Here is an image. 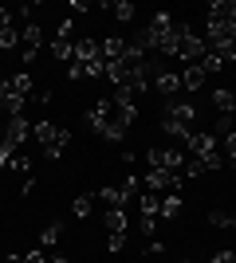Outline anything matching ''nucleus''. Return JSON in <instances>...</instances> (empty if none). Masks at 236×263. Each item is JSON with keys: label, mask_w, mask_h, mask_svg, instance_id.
I'll return each mask as SVG.
<instances>
[{"label": "nucleus", "mask_w": 236, "mask_h": 263, "mask_svg": "<svg viewBox=\"0 0 236 263\" xmlns=\"http://www.w3.org/2000/svg\"><path fill=\"white\" fill-rule=\"evenodd\" d=\"M20 44H24V63H32L35 55H40V44H44V32H40V24H24Z\"/></svg>", "instance_id": "nucleus-11"}, {"label": "nucleus", "mask_w": 236, "mask_h": 263, "mask_svg": "<svg viewBox=\"0 0 236 263\" xmlns=\"http://www.w3.org/2000/svg\"><path fill=\"white\" fill-rule=\"evenodd\" d=\"M181 173H185V177H201L205 173V161H201V157H185V165H181Z\"/></svg>", "instance_id": "nucleus-21"}, {"label": "nucleus", "mask_w": 236, "mask_h": 263, "mask_svg": "<svg viewBox=\"0 0 236 263\" xmlns=\"http://www.w3.org/2000/svg\"><path fill=\"white\" fill-rule=\"evenodd\" d=\"M209 47H236V24H209Z\"/></svg>", "instance_id": "nucleus-10"}, {"label": "nucleus", "mask_w": 236, "mask_h": 263, "mask_svg": "<svg viewBox=\"0 0 236 263\" xmlns=\"http://www.w3.org/2000/svg\"><path fill=\"white\" fill-rule=\"evenodd\" d=\"M106 228H111V236H114V232H122V236H126V212L111 209V212H106Z\"/></svg>", "instance_id": "nucleus-19"}, {"label": "nucleus", "mask_w": 236, "mask_h": 263, "mask_svg": "<svg viewBox=\"0 0 236 263\" xmlns=\"http://www.w3.org/2000/svg\"><path fill=\"white\" fill-rule=\"evenodd\" d=\"M142 185H146L150 193H177L181 173H173V169H150V173L142 177Z\"/></svg>", "instance_id": "nucleus-7"}, {"label": "nucleus", "mask_w": 236, "mask_h": 263, "mask_svg": "<svg viewBox=\"0 0 236 263\" xmlns=\"http://www.w3.org/2000/svg\"><path fill=\"white\" fill-rule=\"evenodd\" d=\"M75 216H79V220L90 216V197H79V200H75Z\"/></svg>", "instance_id": "nucleus-27"}, {"label": "nucleus", "mask_w": 236, "mask_h": 263, "mask_svg": "<svg viewBox=\"0 0 236 263\" xmlns=\"http://www.w3.org/2000/svg\"><path fill=\"white\" fill-rule=\"evenodd\" d=\"M154 87H157V95H161L166 102L181 99V75H173V71H161V75L154 79Z\"/></svg>", "instance_id": "nucleus-12"}, {"label": "nucleus", "mask_w": 236, "mask_h": 263, "mask_svg": "<svg viewBox=\"0 0 236 263\" xmlns=\"http://www.w3.org/2000/svg\"><path fill=\"white\" fill-rule=\"evenodd\" d=\"M51 263H71V259H51Z\"/></svg>", "instance_id": "nucleus-35"}, {"label": "nucleus", "mask_w": 236, "mask_h": 263, "mask_svg": "<svg viewBox=\"0 0 236 263\" xmlns=\"http://www.w3.org/2000/svg\"><path fill=\"white\" fill-rule=\"evenodd\" d=\"M146 165L150 169H173V173H181L185 157H181V149H173V145H157V149L146 154Z\"/></svg>", "instance_id": "nucleus-6"}, {"label": "nucleus", "mask_w": 236, "mask_h": 263, "mask_svg": "<svg viewBox=\"0 0 236 263\" xmlns=\"http://www.w3.org/2000/svg\"><path fill=\"white\" fill-rule=\"evenodd\" d=\"M59 232H63V228H59V224H51V228H44V236H40V248H44V252H47V248H56V243H59Z\"/></svg>", "instance_id": "nucleus-22"}, {"label": "nucleus", "mask_w": 236, "mask_h": 263, "mask_svg": "<svg viewBox=\"0 0 236 263\" xmlns=\"http://www.w3.org/2000/svg\"><path fill=\"white\" fill-rule=\"evenodd\" d=\"M213 106H216V114H236V90H216Z\"/></svg>", "instance_id": "nucleus-17"}, {"label": "nucleus", "mask_w": 236, "mask_h": 263, "mask_svg": "<svg viewBox=\"0 0 236 263\" xmlns=\"http://www.w3.org/2000/svg\"><path fill=\"white\" fill-rule=\"evenodd\" d=\"M4 263H24V255H8V259H4Z\"/></svg>", "instance_id": "nucleus-33"}, {"label": "nucleus", "mask_w": 236, "mask_h": 263, "mask_svg": "<svg viewBox=\"0 0 236 263\" xmlns=\"http://www.w3.org/2000/svg\"><path fill=\"white\" fill-rule=\"evenodd\" d=\"M16 44H20V32L12 28V12L0 8V47H4V51H12Z\"/></svg>", "instance_id": "nucleus-14"}, {"label": "nucleus", "mask_w": 236, "mask_h": 263, "mask_svg": "<svg viewBox=\"0 0 236 263\" xmlns=\"http://www.w3.org/2000/svg\"><path fill=\"white\" fill-rule=\"evenodd\" d=\"M205 51H209L205 35L185 32V40H181V47H177V55H181V59H185V63H201V59H205Z\"/></svg>", "instance_id": "nucleus-9"}, {"label": "nucleus", "mask_w": 236, "mask_h": 263, "mask_svg": "<svg viewBox=\"0 0 236 263\" xmlns=\"http://www.w3.org/2000/svg\"><path fill=\"white\" fill-rule=\"evenodd\" d=\"M225 142V154H228V161H236V134H228V138H221Z\"/></svg>", "instance_id": "nucleus-29"}, {"label": "nucleus", "mask_w": 236, "mask_h": 263, "mask_svg": "<svg viewBox=\"0 0 236 263\" xmlns=\"http://www.w3.org/2000/svg\"><path fill=\"white\" fill-rule=\"evenodd\" d=\"M185 145H189L193 157H201L205 169H221V149H216L213 134H201V130H189V138H185Z\"/></svg>", "instance_id": "nucleus-5"}, {"label": "nucleus", "mask_w": 236, "mask_h": 263, "mask_svg": "<svg viewBox=\"0 0 236 263\" xmlns=\"http://www.w3.org/2000/svg\"><path fill=\"white\" fill-rule=\"evenodd\" d=\"M228 228H236V212H232V220H228Z\"/></svg>", "instance_id": "nucleus-34"}, {"label": "nucleus", "mask_w": 236, "mask_h": 263, "mask_svg": "<svg viewBox=\"0 0 236 263\" xmlns=\"http://www.w3.org/2000/svg\"><path fill=\"white\" fill-rule=\"evenodd\" d=\"M138 118V110L134 102H122V99H99L95 106L87 110V122H90V130H99L102 138H122L130 126H134Z\"/></svg>", "instance_id": "nucleus-1"}, {"label": "nucleus", "mask_w": 236, "mask_h": 263, "mask_svg": "<svg viewBox=\"0 0 236 263\" xmlns=\"http://www.w3.org/2000/svg\"><path fill=\"white\" fill-rule=\"evenodd\" d=\"M32 134L40 138V145H44V154L51 157V161L67 149V130H63V126H56V122H35Z\"/></svg>", "instance_id": "nucleus-4"}, {"label": "nucleus", "mask_w": 236, "mask_h": 263, "mask_svg": "<svg viewBox=\"0 0 236 263\" xmlns=\"http://www.w3.org/2000/svg\"><path fill=\"white\" fill-rule=\"evenodd\" d=\"M213 263H236V252H216Z\"/></svg>", "instance_id": "nucleus-31"}, {"label": "nucleus", "mask_w": 236, "mask_h": 263, "mask_svg": "<svg viewBox=\"0 0 236 263\" xmlns=\"http://www.w3.org/2000/svg\"><path fill=\"white\" fill-rule=\"evenodd\" d=\"M209 24H236V0H213L209 4Z\"/></svg>", "instance_id": "nucleus-13"}, {"label": "nucleus", "mask_w": 236, "mask_h": 263, "mask_svg": "<svg viewBox=\"0 0 236 263\" xmlns=\"http://www.w3.org/2000/svg\"><path fill=\"white\" fill-rule=\"evenodd\" d=\"M126 51H130V40H118V35L102 40V59H106V63H118Z\"/></svg>", "instance_id": "nucleus-15"}, {"label": "nucleus", "mask_w": 236, "mask_h": 263, "mask_svg": "<svg viewBox=\"0 0 236 263\" xmlns=\"http://www.w3.org/2000/svg\"><path fill=\"white\" fill-rule=\"evenodd\" d=\"M228 220H232V212H221V209L209 212V224H213V228H228Z\"/></svg>", "instance_id": "nucleus-26"}, {"label": "nucleus", "mask_w": 236, "mask_h": 263, "mask_svg": "<svg viewBox=\"0 0 236 263\" xmlns=\"http://www.w3.org/2000/svg\"><path fill=\"white\" fill-rule=\"evenodd\" d=\"M201 87H205V71L197 63H189L181 71V90H201Z\"/></svg>", "instance_id": "nucleus-16"}, {"label": "nucleus", "mask_w": 236, "mask_h": 263, "mask_svg": "<svg viewBox=\"0 0 236 263\" xmlns=\"http://www.w3.org/2000/svg\"><path fill=\"white\" fill-rule=\"evenodd\" d=\"M142 232H146V236H150V232H157V216H142Z\"/></svg>", "instance_id": "nucleus-30"}, {"label": "nucleus", "mask_w": 236, "mask_h": 263, "mask_svg": "<svg viewBox=\"0 0 236 263\" xmlns=\"http://www.w3.org/2000/svg\"><path fill=\"white\" fill-rule=\"evenodd\" d=\"M181 263H185V259H181Z\"/></svg>", "instance_id": "nucleus-36"}, {"label": "nucleus", "mask_w": 236, "mask_h": 263, "mask_svg": "<svg viewBox=\"0 0 236 263\" xmlns=\"http://www.w3.org/2000/svg\"><path fill=\"white\" fill-rule=\"evenodd\" d=\"M106 8H111L118 20H130V16H134V4H130V0H118V4H106Z\"/></svg>", "instance_id": "nucleus-24"}, {"label": "nucleus", "mask_w": 236, "mask_h": 263, "mask_svg": "<svg viewBox=\"0 0 236 263\" xmlns=\"http://www.w3.org/2000/svg\"><path fill=\"white\" fill-rule=\"evenodd\" d=\"M99 197L106 200L111 209H122V204H126V200H122V193H118V189H111V185H106V189H99Z\"/></svg>", "instance_id": "nucleus-23"}, {"label": "nucleus", "mask_w": 236, "mask_h": 263, "mask_svg": "<svg viewBox=\"0 0 236 263\" xmlns=\"http://www.w3.org/2000/svg\"><path fill=\"white\" fill-rule=\"evenodd\" d=\"M8 165H12V169H20V173H28V169H32V161H28V154H24V149H16Z\"/></svg>", "instance_id": "nucleus-25"}, {"label": "nucleus", "mask_w": 236, "mask_h": 263, "mask_svg": "<svg viewBox=\"0 0 236 263\" xmlns=\"http://www.w3.org/2000/svg\"><path fill=\"white\" fill-rule=\"evenodd\" d=\"M32 95V75H0V106L12 114H24V99Z\"/></svg>", "instance_id": "nucleus-2"}, {"label": "nucleus", "mask_w": 236, "mask_h": 263, "mask_svg": "<svg viewBox=\"0 0 236 263\" xmlns=\"http://www.w3.org/2000/svg\"><path fill=\"white\" fill-rule=\"evenodd\" d=\"M193 122H197V110L193 106H185V102H166V110H161V130L166 134H173V138H189V130H193Z\"/></svg>", "instance_id": "nucleus-3"}, {"label": "nucleus", "mask_w": 236, "mask_h": 263, "mask_svg": "<svg viewBox=\"0 0 236 263\" xmlns=\"http://www.w3.org/2000/svg\"><path fill=\"white\" fill-rule=\"evenodd\" d=\"M181 212V197L177 193H166V197H161V220H173Z\"/></svg>", "instance_id": "nucleus-18"}, {"label": "nucleus", "mask_w": 236, "mask_h": 263, "mask_svg": "<svg viewBox=\"0 0 236 263\" xmlns=\"http://www.w3.org/2000/svg\"><path fill=\"white\" fill-rule=\"evenodd\" d=\"M106 248H111V252H122V248H126V236H122V232H114L111 240H106Z\"/></svg>", "instance_id": "nucleus-28"}, {"label": "nucleus", "mask_w": 236, "mask_h": 263, "mask_svg": "<svg viewBox=\"0 0 236 263\" xmlns=\"http://www.w3.org/2000/svg\"><path fill=\"white\" fill-rule=\"evenodd\" d=\"M228 134H236V114H221L216 118V138H228Z\"/></svg>", "instance_id": "nucleus-20"}, {"label": "nucleus", "mask_w": 236, "mask_h": 263, "mask_svg": "<svg viewBox=\"0 0 236 263\" xmlns=\"http://www.w3.org/2000/svg\"><path fill=\"white\" fill-rule=\"evenodd\" d=\"M24 263H47V255H44V248H40V252H32V255H24Z\"/></svg>", "instance_id": "nucleus-32"}, {"label": "nucleus", "mask_w": 236, "mask_h": 263, "mask_svg": "<svg viewBox=\"0 0 236 263\" xmlns=\"http://www.w3.org/2000/svg\"><path fill=\"white\" fill-rule=\"evenodd\" d=\"M28 134H32V126H28V118H24V114H12V118L4 122V130H0V138H4V142H8L12 149H20Z\"/></svg>", "instance_id": "nucleus-8"}]
</instances>
